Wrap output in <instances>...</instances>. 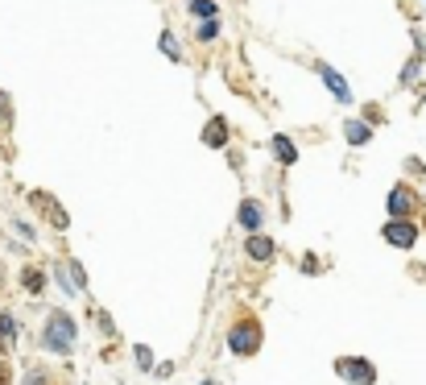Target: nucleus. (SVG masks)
<instances>
[{
	"mask_svg": "<svg viewBox=\"0 0 426 385\" xmlns=\"http://www.w3.org/2000/svg\"><path fill=\"white\" fill-rule=\"evenodd\" d=\"M42 344L50 352H71L75 348V319L67 311H54L46 319V332H42Z\"/></svg>",
	"mask_w": 426,
	"mask_h": 385,
	"instance_id": "nucleus-1",
	"label": "nucleus"
},
{
	"mask_svg": "<svg viewBox=\"0 0 426 385\" xmlns=\"http://www.w3.org/2000/svg\"><path fill=\"white\" fill-rule=\"evenodd\" d=\"M228 348H232L236 357H253L261 348V323L257 319H240L236 327H232V336H228Z\"/></svg>",
	"mask_w": 426,
	"mask_h": 385,
	"instance_id": "nucleus-2",
	"label": "nucleus"
},
{
	"mask_svg": "<svg viewBox=\"0 0 426 385\" xmlns=\"http://www.w3.org/2000/svg\"><path fill=\"white\" fill-rule=\"evenodd\" d=\"M335 373H339L348 385H373L377 381V369H373V361H364V357H344V361H335Z\"/></svg>",
	"mask_w": 426,
	"mask_h": 385,
	"instance_id": "nucleus-3",
	"label": "nucleus"
},
{
	"mask_svg": "<svg viewBox=\"0 0 426 385\" xmlns=\"http://www.w3.org/2000/svg\"><path fill=\"white\" fill-rule=\"evenodd\" d=\"M385 241L393 244V249H414L418 228H414L410 219H389V224H385Z\"/></svg>",
	"mask_w": 426,
	"mask_h": 385,
	"instance_id": "nucleus-4",
	"label": "nucleus"
},
{
	"mask_svg": "<svg viewBox=\"0 0 426 385\" xmlns=\"http://www.w3.org/2000/svg\"><path fill=\"white\" fill-rule=\"evenodd\" d=\"M410 212H414V191H410V187H393V191H389V216L405 219Z\"/></svg>",
	"mask_w": 426,
	"mask_h": 385,
	"instance_id": "nucleus-5",
	"label": "nucleus"
},
{
	"mask_svg": "<svg viewBox=\"0 0 426 385\" xmlns=\"http://www.w3.org/2000/svg\"><path fill=\"white\" fill-rule=\"evenodd\" d=\"M244 253H248L253 261H273V253H278V244L269 241V237H261V232H253V237L244 241Z\"/></svg>",
	"mask_w": 426,
	"mask_h": 385,
	"instance_id": "nucleus-6",
	"label": "nucleus"
},
{
	"mask_svg": "<svg viewBox=\"0 0 426 385\" xmlns=\"http://www.w3.org/2000/svg\"><path fill=\"white\" fill-rule=\"evenodd\" d=\"M203 145H212V149H224V145H228V121H224V116H212V121H207Z\"/></svg>",
	"mask_w": 426,
	"mask_h": 385,
	"instance_id": "nucleus-7",
	"label": "nucleus"
},
{
	"mask_svg": "<svg viewBox=\"0 0 426 385\" xmlns=\"http://www.w3.org/2000/svg\"><path fill=\"white\" fill-rule=\"evenodd\" d=\"M319 75H323V83L332 87V96L339 99V104H352V92H348V83L339 79V71H332V67H319Z\"/></svg>",
	"mask_w": 426,
	"mask_h": 385,
	"instance_id": "nucleus-8",
	"label": "nucleus"
},
{
	"mask_svg": "<svg viewBox=\"0 0 426 385\" xmlns=\"http://www.w3.org/2000/svg\"><path fill=\"white\" fill-rule=\"evenodd\" d=\"M33 203H42V212L50 216V224H54V228H67V212H62V207H58L50 195H38V191H33Z\"/></svg>",
	"mask_w": 426,
	"mask_h": 385,
	"instance_id": "nucleus-9",
	"label": "nucleus"
},
{
	"mask_svg": "<svg viewBox=\"0 0 426 385\" xmlns=\"http://www.w3.org/2000/svg\"><path fill=\"white\" fill-rule=\"evenodd\" d=\"M344 137H348L352 145H368L373 129H368V121H348V124H344Z\"/></svg>",
	"mask_w": 426,
	"mask_h": 385,
	"instance_id": "nucleus-10",
	"label": "nucleus"
},
{
	"mask_svg": "<svg viewBox=\"0 0 426 385\" xmlns=\"http://www.w3.org/2000/svg\"><path fill=\"white\" fill-rule=\"evenodd\" d=\"M273 153H278V162H282V166H294V162H298V149H294L290 137H273Z\"/></svg>",
	"mask_w": 426,
	"mask_h": 385,
	"instance_id": "nucleus-11",
	"label": "nucleus"
},
{
	"mask_svg": "<svg viewBox=\"0 0 426 385\" xmlns=\"http://www.w3.org/2000/svg\"><path fill=\"white\" fill-rule=\"evenodd\" d=\"M190 13H195L199 21H212L215 13H219V4H215V0H190Z\"/></svg>",
	"mask_w": 426,
	"mask_h": 385,
	"instance_id": "nucleus-12",
	"label": "nucleus"
},
{
	"mask_svg": "<svg viewBox=\"0 0 426 385\" xmlns=\"http://www.w3.org/2000/svg\"><path fill=\"white\" fill-rule=\"evenodd\" d=\"M240 224H244L248 232H257V228H261V212H257V203H244V207H240Z\"/></svg>",
	"mask_w": 426,
	"mask_h": 385,
	"instance_id": "nucleus-13",
	"label": "nucleus"
},
{
	"mask_svg": "<svg viewBox=\"0 0 426 385\" xmlns=\"http://www.w3.org/2000/svg\"><path fill=\"white\" fill-rule=\"evenodd\" d=\"M215 33H219L215 17H212V21H203V25H199V42H215Z\"/></svg>",
	"mask_w": 426,
	"mask_h": 385,
	"instance_id": "nucleus-14",
	"label": "nucleus"
},
{
	"mask_svg": "<svg viewBox=\"0 0 426 385\" xmlns=\"http://www.w3.org/2000/svg\"><path fill=\"white\" fill-rule=\"evenodd\" d=\"M162 54H170V58H182V50H178V42H174L170 33H162Z\"/></svg>",
	"mask_w": 426,
	"mask_h": 385,
	"instance_id": "nucleus-15",
	"label": "nucleus"
},
{
	"mask_svg": "<svg viewBox=\"0 0 426 385\" xmlns=\"http://www.w3.org/2000/svg\"><path fill=\"white\" fill-rule=\"evenodd\" d=\"M414 79H418V58H410L405 71H402V83H414Z\"/></svg>",
	"mask_w": 426,
	"mask_h": 385,
	"instance_id": "nucleus-16",
	"label": "nucleus"
},
{
	"mask_svg": "<svg viewBox=\"0 0 426 385\" xmlns=\"http://www.w3.org/2000/svg\"><path fill=\"white\" fill-rule=\"evenodd\" d=\"M67 269H71V282H75V290H83V286H87V278H83V269H79V265H67Z\"/></svg>",
	"mask_w": 426,
	"mask_h": 385,
	"instance_id": "nucleus-17",
	"label": "nucleus"
},
{
	"mask_svg": "<svg viewBox=\"0 0 426 385\" xmlns=\"http://www.w3.org/2000/svg\"><path fill=\"white\" fill-rule=\"evenodd\" d=\"M13 327H17V323H13V315H0V336L9 340V336H13Z\"/></svg>",
	"mask_w": 426,
	"mask_h": 385,
	"instance_id": "nucleus-18",
	"label": "nucleus"
},
{
	"mask_svg": "<svg viewBox=\"0 0 426 385\" xmlns=\"http://www.w3.org/2000/svg\"><path fill=\"white\" fill-rule=\"evenodd\" d=\"M137 364H141V369H153V352H149V348H137Z\"/></svg>",
	"mask_w": 426,
	"mask_h": 385,
	"instance_id": "nucleus-19",
	"label": "nucleus"
},
{
	"mask_svg": "<svg viewBox=\"0 0 426 385\" xmlns=\"http://www.w3.org/2000/svg\"><path fill=\"white\" fill-rule=\"evenodd\" d=\"M25 290H33V294H38V290H42V273H25Z\"/></svg>",
	"mask_w": 426,
	"mask_h": 385,
	"instance_id": "nucleus-20",
	"label": "nucleus"
},
{
	"mask_svg": "<svg viewBox=\"0 0 426 385\" xmlns=\"http://www.w3.org/2000/svg\"><path fill=\"white\" fill-rule=\"evenodd\" d=\"M25 385H42V377H38V373H29V377H25Z\"/></svg>",
	"mask_w": 426,
	"mask_h": 385,
	"instance_id": "nucleus-21",
	"label": "nucleus"
}]
</instances>
